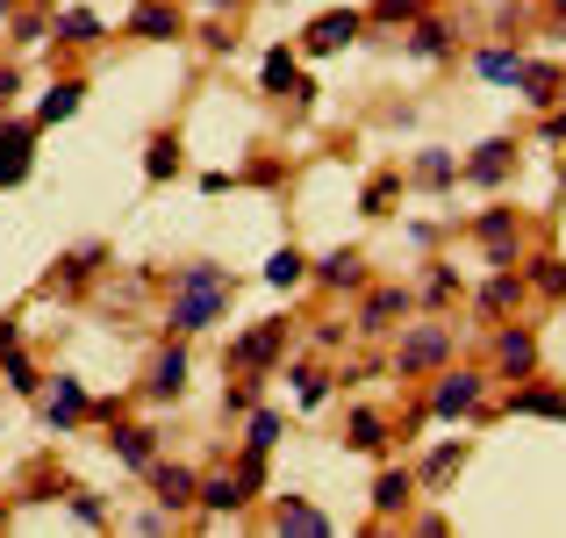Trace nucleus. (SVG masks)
<instances>
[{
  "label": "nucleus",
  "mask_w": 566,
  "mask_h": 538,
  "mask_svg": "<svg viewBox=\"0 0 566 538\" xmlns=\"http://www.w3.org/2000/svg\"><path fill=\"white\" fill-rule=\"evenodd\" d=\"M230 294H237V280L222 266H180L172 273V302H166V338H193L208 323H222L230 317Z\"/></svg>",
  "instance_id": "f257e3e1"
},
{
  "label": "nucleus",
  "mask_w": 566,
  "mask_h": 538,
  "mask_svg": "<svg viewBox=\"0 0 566 538\" xmlns=\"http://www.w3.org/2000/svg\"><path fill=\"white\" fill-rule=\"evenodd\" d=\"M423 416H430V424H459V416H488V373H473V366H452V373H438V387H430Z\"/></svg>",
  "instance_id": "f03ea898"
},
{
  "label": "nucleus",
  "mask_w": 566,
  "mask_h": 538,
  "mask_svg": "<svg viewBox=\"0 0 566 538\" xmlns=\"http://www.w3.org/2000/svg\"><path fill=\"white\" fill-rule=\"evenodd\" d=\"M280 352H287V317H265V323H251L244 338H230V352H222V366L230 373H273L280 366Z\"/></svg>",
  "instance_id": "7ed1b4c3"
},
{
  "label": "nucleus",
  "mask_w": 566,
  "mask_h": 538,
  "mask_svg": "<svg viewBox=\"0 0 566 538\" xmlns=\"http://www.w3.org/2000/svg\"><path fill=\"white\" fill-rule=\"evenodd\" d=\"M359 29H366V8H323L316 22L302 29V43H294V51H302V58H337V51H352V43H359Z\"/></svg>",
  "instance_id": "20e7f679"
},
{
  "label": "nucleus",
  "mask_w": 566,
  "mask_h": 538,
  "mask_svg": "<svg viewBox=\"0 0 566 538\" xmlns=\"http://www.w3.org/2000/svg\"><path fill=\"white\" fill-rule=\"evenodd\" d=\"M444 359H452V331H444V323H416V331L395 345V373L416 381V373H438Z\"/></svg>",
  "instance_id": "39448f33"
},
{
  "label": "nucleus",
  "mask_w": 566,
  "mask_h": 538,
  "mask_svg": "<svg viewBox=\"0 0 566 538\" xmlns=\"http://www.w3.org/2000/svg\"><path fill=\"white\" fill-rule=\"evenodd\" d=\"M123 37H137V43H180L187 37V8H180V0H137L129 22H123Z\"/></svg>",
  "instance_id": "423d86ee"
},
{
  "label": "nucleus",
  "mask_w": 566,
  "mask_h": 538,
  "mask_svg": "<svg viewBox=\"0 0 566 538\" xmlns=\"http://www.w3.org/2000/svg\"><path fill=\"white\" fill-rule=\"evenodd\" d=\"M495 373L502 381H531L538 373V331L531 323H502L495 331Z\"/></svg>",
  "instance_id": "0eeeda50"
},
{
  "label": "nucleus",
  "mask_w": 566,
  "mask_h": 538,
  "mask_svg": "<svg viewBox=\"0 0 566 538\" xmlns=\"http://www.w3.org/2000/svg\"><path fill=\"white\" fill-rule=\"evenodd\" d=\"M516 166H524V144H516V137H488L481 152L459 166V179H473V187H502Z\"/></svg>",
  "instance_id": "6e6552de"
},
{
  "label": "nucleus",
  "mask_w": 566,
  "mask_h": 538,
  "mask_svg": "<svg viewBox=\"0 0 566 538\" xmlns=\"http://www.w3.org/2000/svg\"><path fill=\"white\" fill-rule=\"evenodd\" d=\"M259 86H265L273 101H287V94H294V101H308V94H316V86L302 80V51H287V43H273V51H265Z\"/></svg>",
  "instance_id": "1a4fd4ad"
},
{
  "label": "nucleus",
  "mask_w": 566,
  "mask_h": 538,
  "mask_svg": "<svg viewBox=\"0 0 566 538\" xmlns=\"http://www.w3.org/2000/svg\"><path fill=\"white\" fill-rule=\"evenodd\" d=\"M144 482H151V496H158V510H193V488H201V474L193 467H172V459H151V467H144Z\"/></svg>",
  "instance_id": "9d476101"
},
{
  "label": "nucleus",
  "mask_w": 566,
  "mask_h": 538,
  "mask_svg": "<svg viewBox=\"0 0 566 538\" xmlns=\"http://www.w3.org/2000/svg\"><path fill=\"white\" fill-rule=\"evenodd\" d=\"M180 395H187V345L166 338V352L151 359V373H144V402H180Z\"/></svg>",
  "instance_id": "9b49d317"
},
{
  "label": "nucleus",
  "mask_w": 566,
  "mask_h": 538,
  "mask_svg": "<svg viewBox=\"0 0 566 538\" xmlns=\"http://www.w3.org/2000/svg\"><path fill=\"white\" fill-rule=\"evenodd\" d=\"M244 503H251V488H244V474H208V482L201 488H193V510H201V517H237V510H244Z\"/></svg>",
  "instance_id": "f8f14e48"
},
{
  "label": "nucleus",
  "mask_w": 566,
  "mask_h": 538,
  "mask_svg": "<svg viewBox=\"0 0 566 538\" xmlns=\"http://www.w3.org/2000/svg\"><path fill=\"white\" fill-rule=\"evenodd\" d=\"M43 424H51V431L86 424V387H80V373H57V381H51V395H43Z\"/></svg>",
  "instance_id": "ddd939ff"
},
{
  "label": "nucleus",
  "mask_w": 566,
  "mask_h": 538,
  "mask_svg": "<svg viewBox=\"0 0 566 538\" xmlns=\"http://www.w3.org/2000/svg\"><path fill=\"white\" fill-rule=\"evenodd\" d=\"M108 453L115 459H123V467H151V459H158V431L151 424H123V416H115V424H108Z\"/></svg>",
  "instance_id": "4468645a"
},
{
  "label": "nucleus",
  "mask_w": 566,
  "mask_h": 538,
  "mask_svg": "<svg viewBox=\"0 0 566 538\" xmlns=\"http://www.w3.org/2000/svg\"><path fill=\"white\" fill-rule=\"evenodd\" d=\"M502 410H510V416H545V424H566V387H553V381H538V373H531V387H516Z\"/></svg>",
  "instance_id": "2eb2a0df"
},
{
  "label": "nucleus",
  "mask_w": 566,
  "mask_h": 538,
  "mask_svg": "<svg viewBox=\"0 0 566 538\" xmlns=\"http://www.w3.org/2000/svg\"><path fill=\"white\" fill-rule=\"evenodd\" d=\"M516 86H524L531 108H553L559 86H566V65H553V58H524V65H516Z\"/></svg>",
  "instance_id": "dca6fc26"
},
{
  "label": "nucleus",
  "mask_w": 566,
  "mask_h": 538,
  "mask_svg": "<svg viewBox=\"0 0 566 538\" xmlns=\"http://www.w3.org/2000/svg\"><path fill=\"white\" fill-rule=\"evenodd\" d=\"M401 317H409V288H374V294H366V309H359V331L366 338H387Z\"/></svg>",
  "instance_id": "f3484780"
},
{
  "label": "nucleus",
  "mask_w": 566,
  "mask_h": 538,
  "mask_svg": "<svg viewBox=\"0 0 566 538\" xmlns=\"http://www.w3.org/2000/svg\"><path fill=\"white\" fill-rule=\"evenodd\" d=\"M473 230L488 245V266H516V208H488Z\"/></svg>",
  "instance_id": "a211bd4d"
},
{
  "label": "nucleus",
  "mask_w": 566,
  "mask_h": 538,
  "mask_svg": "<svg viewBox=\"0 0 566 538\" xmlns=\"http://www.w3.org/2000/svg\"><path fill=\"white\" fill-rule=\"evenodd\" d=\"M409 503H416V474H409V467H380V482H374V510L409 525Z\"/></svg>",
  "instance_id": "6ab92c4d"
},
{
  "label": "nucleus",
  "mask_w": 566,
  "mask_h": 538,
  "mask_svg": "<svg viewBox=\"0 0 566 538\" xmlns=\"http://www.w3.org/2000/svg\"><path fill=\"white\" fill-rule=\"evenodd\" d=\"M308 280H323V288H366V259L352 245H337V251H323V259L308 266Z\"/></svg>",
  "instance_id": "aec40b11"
},
{
  "label": "nucleus",
  "mask_w": 566,
  "mask_h": 538,
  "mask_svg": "<svg viewBox=\"0 0 566 538\" xmlns=\"http://www.w3.org/2000/svg\"><path fill=\"white\" fill-rule=\"evenodd\" d=\"M273 531H302V538H331V517L316 510V503H302V496H280L273 503Z\"/></svg>",
  "instance_id": "412c9836"
},
{
  "label": "nucleus",
  "mask_w": 566,
  "mask_h": 538,
  "mask_svg": "<svg viewBox=\"0 0 566 538\" xmlns=\"http://www.w3.org/2000/svg\"><path fill=\"white\" fill-rule=\"evenodd\" d=\"M345 445H352V453H366V459H380L387 445H395V438H387V416L380 410H352L345 416Z\"/></svg>",
  "instance_id": "4be33fe9"
},
{
  "label": "nucleus",
  "mask_w": 566,
  "mask_h": 538,
  "mask_svg": "<svg viewBox=\"0 0 566 538\" xmlns=\"http://www.w3.org/2000/svg\"><path fill=\"white\" fill-rule=\"evenodd\" d=\"M80 101H86V80H51V94L36 101V130L72 123V115H80Z\"/></svg>",
  "instance_id": "5701e85b"
},
{
  "label": "nucleus",
  "mask_w": 566,
  "mask_h": 538,
  "mask_svg": "<svg viewBox=\"0 0 566 538\" xmlns=\"http://www.w3.org/2000/svg\"><path fill=\"white\" fill-rule=\"evenodd\" d=\"M524 302V266H495V280L481 288V317H510Z\"/></svg>",
  "instance_id": "b1692460"
},
{
  "label": "nucleus",
  "mask_w": 566,
  "mask_h": 538,
  "mask_svg": "<svg viewBox=\"0 0 566 538\" xmlns=\"http://www.w3.org/2000/svg\"><path fill=\"white\" fill-rule=\"evenodd\" d=\"M409 58H452V22H438V14H416L409 22Z\"/></svg>",
  "instance_id": "393cba45"
},
{
  "label": "nucleus",
  "mask_w": 566,
  "mask_h": 538,
  "mask_svg": "<svg viewBox=\"0 0 566 538\" xmlns=\"http://www.w3.org/2000/svg\"><path fill=\"white\" fill-rule=\"evenodd\" d=\"M459 467H467V438H444L438 453L423 459V474H416V482H423V488H444V482H452Z\"/></svg>",
  "instance_id": "a878e982"
},
{
  "label": "nucleus",
  "mask_w": 566,
  "mask_h": 538,
  "mask_svg": "<svg viewBox=\"0 0 566 538\" xmlns=\"http://www.w3.org/2000/svg\"><path fill=\"white\" fill-rule=\"evenodd\" d=\"M57 43H72V51H86V43H101V14L94 8H65V14H57Z\"/></svg>",
  "instance_id": "bb28decb"
},
{
  "label": "nucleus",
  "mask_w": 566,
  "mask_h": 538,
  "mask_svg": "<svg viewBox=\"0 0 566 538\" xmlns=\"http://www.w3.org/2000/svg\"><path fill=\"white\" fill-rule=\"evenodd\" d=\"M524 288H538V294H553V302H566V259H559V251H538V259H531V273H524Z\"/></svg>",
  "instance_id": "cd10ccee"
},
{
  "label": "nucleus",
  "mask_w": 566,
  "mask_h": 538,
  "mask_svg": "<svg viewBox=\"0 0 566 538\" xmlns=\"http://www.w3.org/2000/svg\"><path fill=\"white\" fill-rule=\"evenodd\" d=\"M265 280H273V288H302V280H308V251L302 245H280L273 259H265Z\"/></svg>",
  "instance_id": "c85d7f7f"
},
{
  "label": "nucleus",
  "mask_w": 566,
  "mask_h": 538,
  "mask_svg": "<svg viewBox=\"0 0 566 538\" xmlns=\"http://www.w3.org/2000/svg\"><path fill=\"white\" fill-rule=\"evenodd\" d=\"M172 173H180V144L158 130V137L144 144V179H172Z\"/></svg>",
  "instance_id": "c756f323"
},
{
  "label": "nucleus",
  "mask_w": 566,
  "mask_h": 538,
  "mask_svg": "<svg viewBox=\"0 0 566 538\" xmlns=\"http://www.w3.org/2000/svg\"><path fill=\"white\" fill-rule=\"evenodd\" d=\"M280 431H287V424H280V410H251V424H244V453H273Z\"/></svg>",
  "instance_id": "7c9ffc66"
},
{
  "label": "nucleus",
  "mask_w": 566,
  "mask_h": 538,
  "mask_svg": "<svg viewBox=\"0 0 566 538\" xmlns=\"http://www.w3.org/2000/svg\"><path fill=\"white\" fill-rule=\"evenodd\" d=\"M423 8H430V0H374V8H366V22H380V29H409Z\"/></svg>",
  "instance_id": "2f4dec72"
},
{
  "label": "nucleus",
  "mask_w": 566,
  "mask_h": 538,
  "mask_svg": "<svg viewBox=\"0 0 566 538\" xmlns=\"http://www.w3.org/2000/svg\"><path fill=\"white\" fill-rule=\"evenodd\" d=\"M251 410H259V373H237L222 387V416H251Z\"/></svg>",
  "instance_id": "473e14b6"
},
{
  "label": "nucleus",
  "mask_w": 566,
  "mask_h": 538,
  "mask_svg": "<svg viewBox=\"0 0 566 538\" xmlns=\"http://www.w3.org/2000/svg\"><path fill=\"white\" fill-rule=\"evenodd\" d=\"M94 259H101V245H80V251H65V259H57V273H51V288H57V280H65V288H80V280L94 273Z\"/></svg>",
  "instance_id": "72a5a7b5"
},
{
  "label": "nucleus",
  "mask_w": 566,
  "mask_h": 538,
  "mask_svg": "<svg viewBox=\"0 0 566 538\" xmlns=\"http://www.w3.org/2000/svg\"><path fill=\"white\" fill-rule=\"evenodd\" d=\"M516 65H524L516 51H481V58H473V72H481V80H495V86H516Z\"/></svg>",
  "instance_id": "f704fd0d"
},
{
  "label": "nucleus",
  "mask_w": 566,
  "mask_h": 538,
  "mask_svg": "<svg viewBox=\"0 0 566 538\" xmlns=\"http://www.w3.org/2000/svg\"><path fill=\"white\" fill-rule=\"evenodd\" d=\"M0 366H8V387H14V395H36V387H43V373L22 359V345H14V352H0Z\"/></svg>",
  "instance_id": "c9c22d12"
},
{
  "label": "nucleus",
  "mask_w": 566,
  "mask_h": 538,
  "mask_svg": "<svg viewBox=\"0 0 566 538\" xmlns=\"http://www.w3.org/2000/svg\"><path fill=\"white\" fill-rule=\"evenodd\" d=\"M416 179H423V187H452V179H459V158L423 152V158H416Z\"/></svg>",
  "instance_id": "e433bc0d"
},
{
  "label": "nucleus",
  "mask_w": 566,
  "mask_h": 538,
  "mask_svg": "<svg viewBox=\"0 0 566 538\" xmlns=\"http://www.w3.org/2000/svg\"><path fill=\"white\" fill-rule=\"evenodd\" d=\"M294 381H302V410H323V402H331V373L302 366V373H294Z\"/></svg>",
  "instance_id": "4c0bfd02"
},
{
  "label": "nucleus",
  "mask_w": 566,
  "mask_h": 538,
  "mask_svg": "<svg viewBox=\"0 0 566 538\" xmlns=\"http://www.w3.org/2000/svg\"><path fill=\"white\" fill-rule=\"evenodd\" d=\"M43 29H51V14H43V8H22V14H14V43H43Z\"/></svg>",
  "instance_id": "58836bf2"
},
{
  "label": "nucleus",
  "mask_w": 566,
  "mask_h": 538,
  "mask_svg": "<svg viewBox=\"0 0 566 538\" xmlns=\"http://www.w3.org/2000/svg\"><path fill=\"white\" fill-rule=\"evenodd\" d=\"M65 503H72V517H80V525H94V531H101V525H108V510H101V503H94V496H86V488H72V496H65Z\"/></svg>",
  "instance_id": "ea45409f"
},
{
  "label": "nucleus",
  "mask_w": 566,
  "mask_h": 538,
  "mask_svg": "<svg viewBox=\"0 0 566 538\" xmlns=\"http://www.w3.org/2000/svg\"><path fill=\"white\" fill-rule=\"evenodd\" d=\"M395 187H401V179H395V173H380L374 187H366V216H387V201H395Z\"/></svg>",
  "instance_id": "a19ab883"
},
{
  "label": "nucleus",
  "mask_w": 566,
  "mask_h": 538,
  "mask_svg": "<svg viewBox=\"0 0 566 538\" xmlns=\"http://www.w3.org/2000/svg\"><path fill=\"white\" fill-rule=\"evenodd\" d=\"M452 294H459V273H452V266H438V273H430V302H452Z\"/></svg>",
  "instance_id": "79ce46f5"
},
{
  "label": "nucleus",
  "mask_w": 566,
  "mask_h": 538,
  "mask_svg": "<svg viewBox=\"0 0 566 538\" xmlns=\"http://www.w3.org/2000/svg\"><path fill=\"white\" fill-rule=\"evenodd\" d=\"M14 94H22V72H14V65H0V115L14 108Z\"/></svg>",
  "instance_id": "37998d69"
},
{
  "label": "nucleus",
  "mask_w": 566,
  "mask_h": 538,
  "mask_svg": "<svg viewBox=\"0 0 566 538\" xmlns=\"http://www.w3.org/2000/svg\"><path fill=\"white\" fill-rule=\"evenodd\" d=\"M538 144H566V115H545V123H538Z\"/></svg>",
  "instance_id": "c03bdc74"
},
{
  "label": "nucleus",
  "mask_w": 566,
  "mask_h": 538,
  "mask_svg": "<svg viewBox=\"0 0 566 538\" xmlns=\"http://www.w3.org/2000/svg\"><path fill=\"white\" fill-rule=\"evenodd\" d=\"M14 345H22V323H14V317H0V352H14Z\"/></svg>",
  "instance_id": "a18cd8bd"
},
{
  "label": "nucleus",
  "mask_w": 566,
  "mask_h": 538,
  "mask_svg": "<svg viewBox=\"0 0 566 538\" xmlns=\"http://www.w3.org/2000/svg\"><path fill=\"white\" fill-rule=\"evenodd\" d=\"M201 8H237V0H201Z\"/></svg>",
  "instance_id": "49530a36"
},
{
  "label": "nucleus",
  "mask_w": 566,
  "mask_h": 538,
  "mask_svg": "<svg viewBox=\"0 0 566 538\" xmlns=\"http://www.w3.org/2000/svg\"><path fill=\"white\" fill-rule=\"evenodd\" d=\"M553 14H559V22H566V0H553Z\"/></svg>",
  "instance_id": "de8ad7c7"
},
{
  "label": "nucleus",
  "mask_w": 566,
  "mask_h": 538,
  "mask_svg": "<svg viewBox=\"0 0 566 538\" xmlns=\"http://www.w3.org/2000/svg\"><path fill=\"white\" fill-rule=\"evenodd\" d=\"M0 531H8V503H0Z\"/></svg>",
  "instance_id": "09e8293b"
},
{
  "label": "nucleus",
  "mask_w": 566,
  "mask_h": 538,
  "mask_svg": "<svg viewBox=\"0 0 566 538\" xmlns=\"http://www.w3.org/2000/svg\"><path fill=\"white\" fill-rule=\"evenodd\" d=\"M0 8H14V0H0Z\"/></svg>",
  "instance_id": "8fccbe9b"
},
{
  "label": "nucleus",
  "mask_w": 566,
  "mask_h": 538,
  "mask_svg": "<svg viewBox=\"0 0 566 538\" xmlns=\"http://www.w3.org/2000/svg\"><path fill=\"white\" fill-rule=\"evenodd\" d=\"M559 101H566V86H559Z\"/></svg>",
  "instance_id": "3c124183"
}]
</instances>
